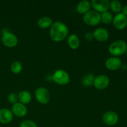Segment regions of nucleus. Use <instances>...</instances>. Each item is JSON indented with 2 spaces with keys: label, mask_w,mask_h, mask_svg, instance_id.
<instances>
[{
  "label": "nucleus",
  "mask_w": 127,
  "mask_h": 127,
  "mask_svg": "<svg viewBox=\"0 0 127 127\" xmlns=\"http://www.w3.org/2000/svg\"><path fill=\"white\" fill-rule=\"evenodd\" d=\"M93 33L94 38L98 42H105L107 40L109 37V33L107 30L102 27L96 29Z\"/></svg>",
  "instance_id": "13"
},
{
  "label": "nucleus",
  "mask_w": 127,
  "mask_h": 127,
  "mask_svg": "<svg viewBox=\"0 0 127 127\" xmlns=\"http://www.w3.org/2000/svg\"><path fill=\"white\" fill-rule=\"evenodd\" d=\"M19 127H37V125L32 120H26L20 124Z\"/></svg>",
  "instance_id": "24"
},
{
  "label": "nucleus",
  "mask_w": 127,
  "mask_h": 127,
  "mask_svg": "<svg viewBox=\"0 0 127 127\" xmlns=\"http://www.w3.org/2000/svg\"><path fill=\"white\" fill-rule=\"evenodd\" d=\"M109 8L115 13H120L122 9V3L118 0H113L111 2H110V6Z\"/></svg>",
  "instance_id": "21"
},
{
  "label": "nucleus",
  "mask_w": 127,
  "mask_h": 127,
  "mask_svg": "<svg viewBox=\"0 0 127 127\" xmlns=\"http://www.w3.org/2000/svg\"><path fill=\"white\" fill-rule=\"evenodd\" d=\"M35 97L37 102L43 105L48 104L50 99V94L48 89L43 87H40L35 91Z\"/></svg>",
  "instance_id": "5"
},
{
  "label": "nucleus",
  "mask_w": 127,
  "mask_h": 127,
  "mask_svg": "<svg viewBox=\"0 0 127 127\" xmlns=\"http://www.w3.org/2000/svg\"><path fill=\"white\" fill-rule=\"evenodd\" d=\"M95 76L93 73H89L82 79V84L84 86L90 87L93 85Z\"/></svg>",
  "instance_id": "20"
},
{
  "label": "nucleus",
  "mask_w": 127,
  "mask_h": 127,
  "mask_svg": "<svg viewBox=\"0 0 127 127\" xmlns=\"http://www.w3.org/2000/svg\"><path fill=\"white\" fill-rule=\"evenodd\" d=\"M91 4L94 11L99 13L108 11L110 6V1L109 0H93Z\"/></svg>",
  "instance_id": "7"
},
{
  "label": "nucleus",
  "mask_w": 127,
  "mask_h": 127,
  "mask_svg": "<svg viewBox=\"0 0 127 127\" xmlns=\"http://www.w3.org/2000/svg\"><path fill=\"white\" fill-rule=\"evenodd\" d=\"M91 7V4L89 1L83 0L80 1L76 6V11L81 14H85L89 12Z\"/></svg>",
  "instance_id": "15"
},
{
  "label": "nucleus",
  "mask_w": 127,
  "mask_h": 127,
  "mask_svg": "<svg viewBox=\"0 0 127 127\" xmlns=\"http://www.w3.org/2000/svg\"><path fill=\"white\" fill-rule=\"evenodd\" d=\"M52 80L58 85H66L70 81L69 74L63 69H57L52 76Z\"/></svg>",
  "instance_id": "3"
},
{
  "label": "nucleus",
  "mask_w": 127,
  "mask_h": 127,
  "mask_svg": "<svg viewBox=\"0 0 127 127\" xmlns=\"http://www.w3.org/2000/svg\"><path fill=\"white\" fill-rule=\"evenodd\" d=\"M11 70L14 74H19L22 70V64L19 61L14 62L11 65Z\"/></svg>",
  "instance_id": "22"
},
{
  "label": "nucleus",
  "mask_w": 127,
  "mask_h": 127,
  "mask_svg": "<svg viewBox=\"0 0 127 127\" xmlns=\"http://www.w3.org/2000/svg\"><path fill=\"white\" fill-rule=\"evenodd\" d=\"M11 112L15 116L22 118L27 115V109L26 105L18 102L12 105Z\"/></svg>",
  "instance_id": "12"
},
{
  "label": "nucleus",
  "mask_w": 127,
  "mask_h": 127,
  "mask_svg": "<svg viewBox=\"0 0 127 127\" xmlns=\"http://www.w3.org/2000/svg\"><path fill=\"white\" fill-rule=\"evenodd\" d=\"M105 67L109 70L116 71L120 68L122 66L121 60L118 57H112L108 58L105 62Z\"/></svg>",
  "instance_id": "11"
},
{
  "label": "nucleus",
  "mask_w": 127,
  "mask_h": 127,
  "mask_svg": "<svg viewBox=\"0 0 127 127\" xmlns=\"http://www.w3.org/2000/svg\"><path fill=\"white\" fill-rule=\"evenodd\" d=\"M1 42L6 47L8 48H13L17 46L18 43V38L12 32L6 31L2 33Z\"/></svg>",
  "instance_id": "6"
},
{
  "label": "nucleus",
  "mask_w": 127,
  "mask_h": 127,
  "mask_svg": "<svg viewBox=\"0 0 127 127\" xmlns=\"http://www.w3.org/2000/svg\"><path fill=\"white\" fill-rule=\"evenodd\" d=\"M112 23L114 27L117 30L124 29L127 26V17L121 12L117 14L113 19Z\"/></svg>",
  "instance_id": "10"
},
{
  "label": "nucleus",
  "mask_w": 127,
  "mask_h": 127,
  "mask_svg": "<svg viewBox=\"0 0 127 127\" xmlns=\"http://www.w3.org/2000/svg\"><path fill=\"white\" fill-rule=\"evenodd\" d=\"M127 45L125 41L118 40L113 42L109 45V52L113 57H117L126 53Z\"/></svg>",
  "instance_id": "2"
},
{
  "label": "nucleus",
  "mask_w": 127,
  "mask_h": 127,
  "mask_svg": "<svg viewBox=\"0 0 127 127\" xmlns=\"http://www.w3.org/2000/svg\"><path fill=\"white\" fill-rule=\"evenodd\" d=\"M83 21L88 26H97L100 22V14L94 10H90L83 15Z\"/></svg>",
  "instance_id": "4"
},
{
  "label": "nucleus",
  "mask_w": 127,
  "mask_h": 127,
  "mask_svg": "<svg viewBox=\"0 0 127 127\" xmlns=\"http://www.w3.org/2000/svg\"><path fill=\"white\" fill-rule=\"evenodd\" d=\"M102 120L107 125L114 126L119 122V116L115 112L107 111L103 114Z\"/></svg>",
  "instance_id": "9"
},
{
  "label": "nucleus",
  "mask_w": 127,
  "mask_h": 127,
  "mask_svg": "<svg viewBox=\"0 0 127 127\" xmlns=\"http://www.w3.org/2000/svg\"><path fill=\"white\" fill-rule=\"evenodd\" d=\"M113 19L114 17L112 14L109 11H106L100 14V22L104 23V24L109 25L111 24L113 21Z\"/></svg>",
  "instance_id": "19"
},
{
  "label": "nucleus",
  "mask_w": 127,
  "mask_h": 127,
  "mask_svg": "<svg viewBox=\"0 0 127 127\" xmlns=\"http://www.w3.org/2000/svg\"></svg>",
  "instance_id": "28"
},
{
  "label": "nucleus",
  "mask_w": 127,
  "mask_h": 127,
  "mask_svg": "<svg viewBox=\"0 0 127 127\" xmlns=\"http://www.w3.org/2000/svg\"><path fill=\"white\" fill-rule=\"evenodd\" d=\"M84 38H85L86 40L88 41V42H91L94 39L93 33H91V32H87V33H86Z\"/></svg>",
  "instance_id": "25"
},
{
  "label": "nucleus",
  "mask_w": 127,
  "mask_h": 127,
  "mask_svg": "<svg viewBox=\"0 0 127 127\" xmlns=\"http://www.w3.org/2000/svg\"><path fill=\"white\" fill-rule=\"evenodd\" d=\"M68 32L66 25L60 21L53 22L50 27V36L53 42H60L64 40L68 36Z\"/></svg>",
  "instance_id": "1"
},
{
  "label": "nucleus",
  "mask_w": 127,
  "mask_h": 127,
  "mask_svg": "<svg viewBox=\"0 0 127 127\" xmlns=\"http://www.w3.org/2000/svg\"><path fill=\"white\" fill-rule=\"evenodd\" d=\"M122 14L127 17V5H125L124 7H122Z\"/></svg>",
  "instance_id": "26"
},
{
  "label": "nucleus",
  "mask_w": 127,
  "mask_h": 127,
  "mask_svg": "<svg viewBox=\"0 0 127 127\" xmlns=\"http://www.w3.org/2000/svg\"><path fill=\"white\" fill-rule=\"evenodd\" d=\"M53 24L52 19L47 16L42 17L37 21V26L41 29H47L50 27Z\"/></svg>",
  "instance_id": "18"
},
{
  "label": "nucleus",
  "mask_w": 127,
  "mask_h": 127,
  "mask_svg": "<svg viewBox=\"0 0 127 127\" xmlns=\"http://www.w3.org/2000/svg\"><path fill=\"white\" fill-rule=\"evenodd\" d=\"M68 44L71 49H77L80 45V40L78 36L76 34L70 35L68 38Z\"/></svg>",
  "instance_id": "17"
},
{
  "label": "nucleus",
  "mask_w": 127,
  "mask_h": 127,
  "mask_svg": "<svg viewBox=\"0 0 127 127\" xmlns=\"http://www.w3.org/2000/svg\"><path fill=\"white\" fill-rule=\"evenodd\" d=\"M126 55H127V52H126Z\"/></svg>",
  "instance_id": "27"
},
{
  "label": "nucleus",
  "mask_w": 127,
  "mask_h": 127,
  "mask_svg": "<svg viewBox=\"0 0 127 127\" xmlns=\"http://www.w3.org/2000/svg\"><path fill=\"white\" fill-rule=\"evenodd\" d=\"M7 100L9 102L12 104V105L18 102L19 99H18V95L16 94L15 93H11L7 95Z\"/></svg>",
  "instance_id": "23"
},
{
  "label": "nucleus",
  "mask_w": 127,
  "mask_h": 127,
  "mask_svg": "<svg viewBox=\"0 0 127 127\" xmlns=\"http://www.w3.org/2000/svg\"></svg>",
  "instance_id": "29"
},
{
  "label": "nucleus",
  "mask_w": 127,
  "mask_h": 127,
  "mask_svg": "<svg viewBox=\"0 0 127 127\" xmlns=\"http://www.w3.org/2000/svg\"><path fill=\"white\" fill-rule=\"evenodd\" d=\"M110 83L109 78L104 74H100L95 77L93 85L98 90H103L107 88Z\"/></svg>",
  "instance_id": "8"
},
{
  "label": "nucleus",
  "mask_w": 127,
  "mask_h": 127,
  "mask_svg": "<svg viewBox=\"0 0 127 127\" xmlns=\"http://www.w3.org/2000/svg\"><path fill=\"white\" fill-rule=\"evenodd\" d=\"M14 115L11 110L7 108L0 109V123L2 124H8L13 120Z\"/></svg>",
  "instance_id": "14"
},
{
  "label": "nucleus",
  "mask_w": 127,
  "mask_h": 127,
  "mask_svg": "<svg viewBox=\"0 0 127 127\" xmlns=\"http://www.w3.org/2000/svg\"><path fill=\"white\" fill-rule=\"evenodd\" d=\"M17 95H18L19 102L25 105L26 104H29L32 100V94L28 91H21Z\"/></svg>",
  "instance_id": "16"
}]
</instances>
